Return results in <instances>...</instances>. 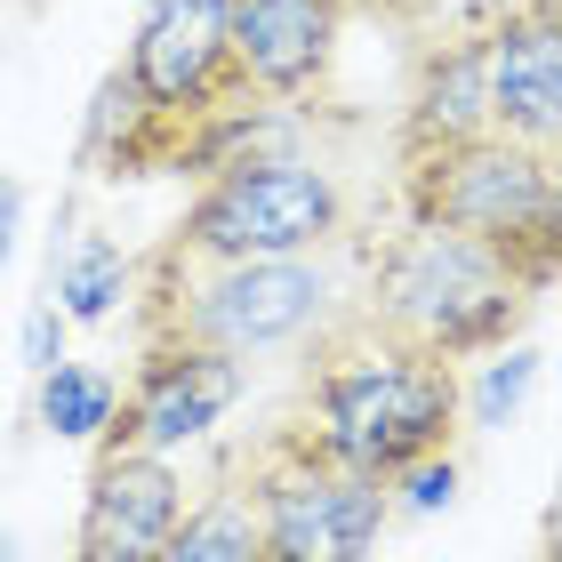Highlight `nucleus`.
Listing matches in <instances>:
<instances>
[{"mask_svg":"<svg viewBox=\"0 0 562 562\" xmlns=\"http://www.w3.org/2000/svg\"><path fill=\"white\" fill-rule=\"evenodd\" d=\"M241 394H249V362L153 329V338H137V370H130V386H121V402H113V418H105L97 442L177 458L186 442H201L210 426L234 418Z\"/></svg>","mask_w":562,"mask_h":562,"instance_id":"7","label":"nucleus"},{"mask_svg":"<svg viewBox=\"0 0 562 562\" xmlns=\"http://www.w3.org/2000/svg\"><path fill=\"white\" fill-rule=\"evenodd\" d=\"M16 217H24V193L0 177V273H9V249H16Z\"/></svg>","mask_w":562,"mask_h":562,"instance_id":"18","label":"nucleus"},{"mask_svg":"<svg viewBox=\"0 0 562 562\" xmlns=\"http://www.w3.org/2000/svg\"><path fill=\"white\" fill-rule=\"evenodd\" d=\"M482 89H491V130L530 153H554L562 130V41L554 0H506L482 24Z\"/></svg>","mask_w":562,"mask_h":562,"instance_id":"10","label":"nucleus"},{"mask_svg":"<svg viewBox=\"0 0 562 562\" xmlns=\"http://www.w3.org/2000/svg\"><path fill=\"white\" fill-rule=\"evenodd\" d=\"M48 362H65V314H57V297H41L33 314H24V370H48Z\"/></svg>","mask_w":562,"mask_h":562,"instance_id":"17","label":"nucleus"},{"mask_svg":"<svg viewBox=\"0 0 562 562\" xmlns=\"http://www.w3.org/2000/svg\"><path fill=\"white\" fill-rule=\"evenodd\" d=\"M530 378H539V353H530V346H498L491 378L458 402V426H506V418H515V402L530 394Z\"/></svg>","mask_w":562,"mask_h":562,"instance_id":"15","label":"nucleus"},{"mask_svg":"<svg viewBox=\"0 0 562 562\" xmlns=\"http://www.w3.org/2000/svg\"><path fill=\"white\" fill-rule=\"evenodd\" d=\"M130 290H137V258L113 234H81L48 273V297H57L65 322H113L130 305Z\"/></svg>","mask_w":562,"mask_h":562,"instance_id":"13","label":"nucleus"},{"mask_svg":"<svg viewBox=\"0 0 562 562\" xmlns=\"http://www.w3.org/2000/svg\"><path fill=\"white\" fill-rule=\"evenodd\" d=\"M450 491H458V467H450V450H442V458H418V467H402V474H394V498H402V506H418V515L450 506Z\"/></svg>","mask_w":562,"mask_h":562,"instance_id":"16","label":"nucleus"},{"mask_svg":"<svg viewBox=\"0 0 562 562\" xmlns=\"http://www.w3.org/2000/svg\"><path fill=\"white\" fill-rule=\"evenodd\" d=\"M346 9H386V0H346Z\"/></svg>","mask_w":562,"mask_h":562,"instance_id":"20","label":"nucleus"},{"mask_svg":"<svg viewBox=\"0 0 562 562\" xmlns=\"http://www.w3.org/2000/svg\"><path fill=\"white\" fill-rule=\"evenodd\" d=\"M346 0H225V48L258 105H305L329 81Z\"/></svg>","mask_w":562,"mask_h":562,"instance_id":"9","label":"nucleus"},{"mask_svg":"<svg viewBox=\"0 0 562 562\" xmlns=\"http://www.w3.org/2000/svg\"><path fill=\"white\" fill-rule=\"evenodd\" d=\"M394 161H402V225L482 241L539 297L554 290V273H562V169H554V153H530L515 137L482 130L458 145L394 153Z\"/></svg>","mask_w":562,"mask_h":562,"instance_id":"2","label":"nucleus"},{"mask_svg":"<svg viewBox=\"0 0 562 562\" xmlns=\"http://www.w3.org/2000/svg\"><path fill=\"white\" fill-rule=\"evenodd\" d=\"M177 515H186V474H177V458L97 442L81 530H72V562H161Z\"/></svg>","mask_w":562,"mask_h":562,"instance_id":"8","label":"nucleus"},{"mask_svg":"<svg viewBox=\"0 0 562 562\" xmlns=\"http://www.w3.org/2000/svg\"><path fill=\"white\" fill-rule=\"evenodd\" d=\"M353 234L346 177L314 153H241L201 177L169 225L177 258H322Z\"/></svg>","mask_w":562,"mask_h":562,"instance_id":"5","label":"nucleus"},{"mask_svg":"<svg viewBox=\"0 0 562 562\" xmlns=\"http://www.w3.org/2000/svg\"><path fill=\"white\" fill-rule=\"evenodd\" d=\"M161 562H266L258 547V506H249V474L225 467L186 515H177Z\"/></svg>","mask_w":562,"mask_h":562,"instance_id":"12","label":"nucleus"},{"mask_svg":"<svg viewBox=\"0 0 562 562\" xmlns=\"http://www.w3.org/2000/svg\"><path fill=\"white\" fill-rule=\"evenodd\" d=\"M241 474H249V506H258L266 562H370L394 522V482L353 474L338 458L290 442L281 426L241 458Z\"/></svg>","mask_w":562,"mask_h":562,"instance_id":"6","label":"nucleus"},{"mask_svg":"<svg viewBox=\"0 0 562 562\" xmlns=\"http://www.w3.org/2000/svg\"><path fill=\"white\" fill-rule=\"evenodd\" d=\"M530 305H539V290L498 249L434 234V225H402V234L378 241L353 314L370 329H386V338H402V346L442 353V362H474V353L515 346Z\"/></svg>","mask_w":562,"mask_h":562,"instance_id":"4","label":"nucleus"},{"mask_svg":"<svg viewBox=\"0 0 562 562\" xmlns=\"http://www.w3.org/2000/svg\"><path fill=\"white\" fill-rule=\"evenodd\" d=\"M482 130H491V89H482V33H458V41H442V48H426V57H418L394 153L458 145V137H482Z\"/></svg>","mask_w":562,"mask_h":562,"instance_id":"11","label":"nucleus"},{"mask_svg":"<svg viewBox=\"0 0 562 562\" xmlns=\"http://www.w3.org/2000/svg\"><path fill=\"white\" fill-rule=\"evenodd\" d=\"M113 402H121V386L97 362H48L33 378V418L57 434V442H97L105 418H113Z\"/></svg>","mask_w":562,"mask_h":562,"instance_id":"14","label":"nucleus"},{"mask_svg":"<svg viewBox=\"0 0 562 562\" xmlns=\"http://www.w3.org/2000/svg\"><path fill=\"white\" fill-rule=\"evenodd\" d=\"M458 402H467L458 362L386 338L362 314H329L314 362L297 378V411L281 418V434L338 458L353 474L394 482L402 467L442 458L458 442Z\"/></svg>","mask_w":562,"mask_h":562,"instance_id":"1","label":"nucleus"},{"mask_svg":"<svg viewBox=\"0 0 562 562\" xmlns=\"http://www.w3.org/2000/svg\"><path fill=\"white\" fill-rule=\"evenodd\" d=\"M0 562H16V547H9V530H0Z\"/></svg>","mask_w":562,"mask_h":562,"instance_id":"19","label":"nucleus"},{"mask_svg":"<svg viewBox=\"0 0 562 562\" xmlns=\"http://www.w3.org/2000/svg\"><path fill=\"white\" fill-rule=\"evenodd\" d=\"M137 338H193L234 362H258L338 314V281L322 258H177L161 241L137 258Z\"/></svg>","mask_w":562,"mask_h":562,"instance_id":"3","label":"nucleus"}]
</instances>
